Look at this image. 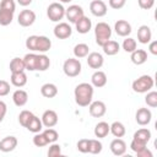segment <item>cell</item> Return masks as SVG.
Instances as JSON below:
<instances>
[{
    "mask_svg": "<svg viewBox=\"0 0 157 157\" xmlns=\"http://www.w3.org/2000/svg\"><path fill=\"white\" fill-rule=\"evenodd\" d=\"M148 50L152 55H157V40H152L148 44Z\"/></svg>",
    "mask_w": 157,
    "mask_h": 157,
    "instance_id": "obj_49",
    "label": "cell"
},
{
    "mask_svg": "<svg viewBox=\"0 0 157 157\" xmlns=\"http://www.w3.org/2000/svg\"><path fill=\"white\" fill-rule=\"evenodd\" d=\"M52 48V40L45 37V36H38L37 38V47H36V52L39 53H45Z\"/></svg>",
    "mask_w": 157,
    "mask_h": 157,
    "instance_id": "obj_25",
    "label": "cell"
},
{
    "mask_svg": "<svg viewBox=\"0 0 157 157\" xmlns=\"http://www.w3.org/2000/svg\"><path fill=\"white\" fill-rule=\"evenodd\" d=\"M130 59L132 64L135 65H142L147 61V52L144 49H135L132 53H130Z\"/></svg>",
    "mask_w": 157,
    "mask_h": 157,
    "instance_id": "obj_22",
    "label": "cell"
},
{
    "mask_svg": "<svg viewBox=\"0 0 157 157\" xmlns=\"http://www.w3.org/2000/svg\"><path fill=\"white\" fill-rule=\"evenodd\" d=\"M145 102L148 107L156 108L157 107V92L156 91H148L146 97H145Z\"/></svg>",
    "mask_w": 157,
    "mask_h": 157,
    "instance_id": "obj_40",
    "label": "cell"
},
{
    "mask_svg": "<svg viewBox=\"0 0 157 157\" xmlns=\"http://www.w3.org/2000/svg\"><path fill=\"white\" fill-rule=\"evenodd\" d=\"M88 112H90V115L93 118H102L107 112V107H105L104 102L94 101L88 104Z\"/></svg>",
    "mask_w": 157,
    "mask_h": 157,
    "instance_id": "obj_8",
    "label": "cell"
},
{
    "mask_svg": "<svg viewBox=\"0 0 157 157\" xmlns=\"http://www.w3.org/2000/svg\"><path fill=\"white\" fill-rule=\"evenodd\" d=\"M102 142L97 139H91L90 140V145H88V153L92 155H98L102 152Z\"/></svg>",
    "mask_w": 157,
    "mask_h": 157,
    "instance_id": "obj_35",
    "label": "cell"
},
{
    "mask_svg": "<svg viewBox=\"0 0 157 157\" xmlns=\"http://www.w3.org/2000/svg\"><path fill=\"white\" fill-rule=\"evenodd\" d=\"M75 102L80 107H88L93 98V86L87 82L78 83L74 91Z\"/></svg>",
    "mask_w": 157,
    "mask_h": 157,
    "instance_id": "obj_1",
    "label": "cell"
},
{
    "mask_svg": "<svg viewBox=\"0 0 157 157\" xmlns=\"http://www.w3.org/2000/svg\"><path fill=\"white\" fill-rule=\"evenodd\" d=\"M61 155V146L53 142L50 146H49V150H48V156L50 157H55V156H60Z\"/></svg>",
    "mask_w": 157,
    "mask_h": 157,
    "instance_id": "obj_41",
    "label": "cell"
},
{
    "mask_svg": "<svg viewBox=\"0 0 157 157\" xmlns=\"http://www.w3.org/2000/svg\"><path fill=\"white\" fill-rule=\"evenodd\" d=\"M136 156L137 157H152V152L147 147H144L142 150H140L139 152H136Z\"/></svg>",
    "mask_w": 157,
    "mask_h": 157,
    "instance_id": "obj_48",
    "label": "cell"
},
{
    "mask_svg": "<svg viewBox=\"0 0 157 157\" xmlns=\"http://www.w3.org/2000/svg\"><path fill=\"white\" fill-rule=\"evenodd\" d=\"M71 33H72V28L66 22H59L54 27V36L58 39H66L71 36Z\"/></svg>",
    "mask_w": 157,
    "mask_h": 157,
    "instance_id": "obj_11",
    "label": "cell"
},
{
    "mask_svg": "<svg viewBox=\"0 0 157 157\" xmlns=\"http://www.w3.org/2000/svg\"><path fill=\"white\" fill-rule=\"evenodd\" d=\"M37 38H38V36H29V37L26 39V48L29 49V50H32V52H36Z\"/></svg>",
    "mask_w": 157,
    "mask_h": 157,
    "instance_id": "obj_43",
    "label": "cell"
},
{
    "mask_svg": "<svg viewBox=\"0 0 157 157\" xmlns=\"http://www.w3.org/2000/svg\"><path fill=\"white\" fill-rule=\"evenodd\" d=\"M152 119V113L148 108H140L137 109L136 114H135V120L139 125L141 126H145V125H148L150 121Z\"/></svg>",
    "mask_w": 157,
    "mask_h": 157,
    "instance_id": "obj_12",
    "label": "cell"
},
{
    "mask_svg": "<svg viewBox=\"0 0 157 157\" xmlns=\"http://www.w3.org/2000/svg\"><path fill=\"white\" fill-rule=\"evenodd\" d=\"M9 67H10L11 72H20V71H25L26 70L23 59H21V58H13L10 61V66Z\"/></svg>",
    "mask_w": 157,
    "mask_h": 157,
    "instance_id": "obj_33",
    "label": "cell"
},
{
    "mask_svg": "<svg viewBox=\"0 0 157 157\" xmlns=\"http://www.w3.org/2000/svg\"><path fill=\"white\" fill-rule=\"evenodd\" d=\"M33 144L37 147H44V146L49 145V142L43 132H36V135L33 136Z\"/></svg>",
    "mask_w": 157,
    "mask_h": 157,
    "instance_id": "obj_39",
    "label": "cell"
},
{
    "mask_svg": "<svg viewBox=\"0 0 157 157\" xmlns=\"http://www.w3.org/2000/svg\"><path fill=\"white\" fill-rule=\"evenodd\" d=\"M109 128H110V132L115 137H123L126 134V129H125L124 124L120 121H114L112 125H109Z\"/></svg>",
    "mask_w": 157,
    "mask_h": 157,
    "instance_id": "obj_32",
    "label": "cell"
},
{
    "mask_svg": "<svg viewBox=\"0 0 157 157\" xmlns=\"http://www.w3.org/2000/svg\"><path fill=\"white\" fill-rule=\"evenodd\" d=\"M6 112H7V105L4 101H0V123L4 120L5 115H6Z\"/></svg>",
    "mask_w": 157,
    "mask_h": 157,
    "instance_id": "obj_47",
    "label": "cell"
},
{
    "mask_svg": "<svg viewBox=\"0 0 157 157\" xmlns=\"http://www.w3.org/2000/svg\"><path fill=\"white\" fill-rule=\"evenodd\" d=\"M75 26H76V31H77L78 33L86 34V33H88V32L91 31V28H92V22H91V20H90L88 17H86V16L83 15L81 18H78V20L75 22Z\"/></svg>",
    "mask_w": 157,
    "mask_h": 157,
    "instance_id": "obj_19",
    "label": "cell"
},
{
    "mask_svg": "<svg viewBox=\"0 0 157 157\" xmlns=\"http://www.w3.org/2000/svg\"><path fill=\"white\" fill-rule=\"evenodd\" d=\"M26 129H27L28 131L33 132V134H36V132H40V130L43 129V124H42V120H40L38 117L33 115V117L31 118L29 123L27 124Z\"/></svg>",
    "mask_w": 157,
    "mask_h": 157,
    "instance_id": "obj_30",
    "label": "cell"
},
{
    "mask_svg": "<svg viewBox=\"0 0 157 157\" xmlns=\"http://www.w3.org/2000/svg\"><path fill=\"white\" fill-rule=\"evenodd\" d=\"M40 93L45 98H54L58 94V87L54 83H50V82L44 83L40 87Z\"/></svg>",
    "mask_w": 157,
    "mask_h": 157,
    "instance_id": "obj_28",
    "label": "cell"
},
{
    "mask_svg": "<svg viewBox=\"0 0 157 157\" xmlns=\"http://www.w3.org/2000/svg\"><path fill=\"white\" fill-rule=\"evenodd\" d=\"M109 148H110V151L114 156H123L126 152V144L123 139L117 137L110 142Z\"/></svg>",
    "mask_w": 157,
    "mask_h": 157,
    "instance_id": "obj_15",
    "label": "cell"
},
{
    "mask_svg": "<svg viewBox=\"0 0 157 157\" xmlns=\"http://www.w3.org/2000/svg\"><path fill=\"white\" fill-rule=\"evenodd\" d=\"M112 37V28L105 22H98L94 27V38L96 43L102 47L104 43H107Z\"/></svg>",
    "mask_w": 157,
    "mask_h": 157,
    "instance_id": "obj_3",
    "label": "cell"
},
{
    "mask_svg": "<svg viewBox=\"0 0 157 157\" xmlns=\"http://www.w3.org/2000/svg\"><path fill=\"white\" fill-rule=\"evenodd\" d=\"M88 145H90V140L88 139H81V140H78L76 147L81 153H87L88 152Z\"/></svg>",
    "mask_w": 157,
    "mask_h": 157,
    "instance_id": "obj_42",
    "label": "cell"
},
{
    "mask_svg": "<svg viewBox=\"0 0 157 157\" xmlns=\"http://www.w3.org/2000/svg\"><path fill=\"white\" fill-rule=\"evenodd\" d=\"M10 81H11V85H13L15 87H23L27 83V75L25 71L11 72Z\"/></svg>",
    "mask_w": 157,
    "mask_h": 157,
    "instance_id": "obj_23",
    "label": "cell"
},
{
    "mask_svg": "<svg viewBox=\"0 0 157 157\" xmlns=\"http://www.w3.org/2000/svg\"><path fill=\"white\" fill-rule=\"evenodd\" d=\"M86 58H87V65L91 69H101L103 66L104 59L101 53L92 52V53H88V55Z\"/></svg>",
    "mask_w": 157,
    "mask_h": 157,
    "instance_id": "obj_14",
    "label": "cell"
},
{
    "mask_svg": "<svg viewBox=\"0 0 157 157\" xmlns=\"http://www.w3.org/2000/svg\"><path fill=\"white\" fill-rule=\"evenodd\" d=\"M83 9L78 5H71L67 9H65V16L69 20V22L75 23L78 18H81L83 16Z\"/></svg>",
    "mask_w": 157,
    "mask_h": 157,
    "instance_id": "obj_10",
    "label": "cell"
},
{
    "mask_svg": "<svg viewBox=\"0 0 157 157\" xmlns=\"http://www.w3.org/2000/svg\"><path fill=\"white\" fill-rule=\"evenodd\" d=\"M36 21V13L32 10H22L17 17V22L22 27H29Z\"/></svg>",
    "mask_w": 157,
    "mask_h": 157,
    "instance_id": "obj_7",
    "label": "cell"
},
{
    "mask_svg": "<svg viewBox=\"0 0 157 157\" xmlns=\"http://www.w3.org/2000/svg\"><path fill=\"white\" fill-rule=\"evenodd\" d=\"M102 48H103L104 54H107V55H109V56L118 54L119 50H120V45H119V43L115 42V40H112V39H109L107 43H104V44L102 45Z\"/></svg>",
    "mask_w": 157,
    "mask_h": 157,
    "instance_id": "obj_27",
    "label": "cell"
},
{
    "mask_svg": "<svg viewBox=\"0 0 157 157\" xmlns=\"http://www.w3.org/2000/svg\"><path fill=\"white\" fill-rule=\"evenodd\" d=\"M153 85H155V81H153L152 76L142 75V76L137 77L136 80H134V82H132V91L136 92V93H146V92L151 91Z\"/></svg>",
    "mask_w": 157,
    "mask_h": 157,
    "instance_id": "obj_4",
    "label": "cell"
},
{
    "mask_svg": "<svg viewBox=\"0 0 157 157\" xmlns=\"http://www.w3.org/2000/svg\"><path fill=\"white\" fill-rule=\"evenodd\" d=\"M47 16L53 22H59L65 17V9L60 2H52L47 7Z\"/></svg>",
    "mask_w": 157,
    "mask_h": 157,
    "instance_id": "obj_6",
    "label": "cell"
},
{
    "mask_svg": "<svg viewBox=\"0 0 157 157\" xmlns=\"http://www.w3.org/2000/svg\"><path fill=\"white\" fill-rule=\"evenodd\" d=\"M59 1H60V2H65V4H66V2H70V1H72V0H59Z\"/></svg>",
    "mask_w": 157,
    "mask_h": 157,
    "instance_id": "obj_51",
    "label": "cell"
},
{
    "mask_svg": "<svg viewBox=\"0 0 157 157\" xmlns=\"http://www.w3.org/2000/svg\"><path fill=\"white\" fill-rule=\"evenodd\" d=\"M22 59H23L26 70H28V71H37V66H38V55L37 54L28 53Z\"/></svg>",
    "mask_w": 157,
    "mask_h": 157,
    "instance_id": "obj_21",
    "label": "cell"
},
{
    "mask_svg": "<svg viewBox=\"0 0 157 157\" xmlns=\"http://www.w3.org/2000/svg\"><path fill=\"white\" fill-rule=\"evenodd\" d=\"M137 44H136V40L131 37H126L123 42V49L126 52V53H132L135 49H136Z\"/></svg>",
    "mask_w": 157,
    "mask_h": 157,
    "instance_id": "obj_36",
    "label": "cell"
},
{
    "mask_svg": "<svg viewBox=\"0 0 157 157\" xmlns=\"http://www.w3.org/2000/svg\"><path fill=\"white\" fill-rule=\"evenodd\" d=\"M109 132H110V128H109V124L105 123V121H99L94 126V136L98 137V139L105 137Z\"/></svg>",
    "mask_w": 157,
    "mask_h": 157,
    "instance_id": "obj_29",
    "label": "cell"
},
{
    "mask_svg": "<svg viewBox=\"0 0 157 157\" xmlns=\"http://www.w3.org/2000/svg\"><path fill=\"white\" fill-rule=\"evenodd\" d=\"M150 139H151V131L147 128L139 129L137 131H135L134 137H132V140H136V141H139V142H141L144 145H147Z\"/></svg>",
    "mask_w": 157,
    "mask_h": 157,
    "instance_id": "obj_26",
    "label": "cell"
},
{
    "mask_svg": "<svg viewBox=\"0 0 157 157\" xmlns=\"http://www.w3.org/2000/svg\"><path fill=\"white\" fill-rule=\"evenodd\" d=\"M81 61L77 58H69L63 64V71L67 77H76L81 74Z\"/></svg>",
    "mask_w": 157,
    "mask_h": 157,
    "instance_id": "obj_5",
    "label": "cell"
},
{
    "mask_svg": "<svg viewBox=\"0 0 157 157\" xmlns=\"http://www.w3.org/2000/svg\"><path fill=\"white\" fill-rule=\"evenodd\" d=\"M40 120H42L43 126H45V128H53V126H55L58 124L59 118H58V114H56L55 110L48 109V110H45L43 113Z\"/></svg>",
    "mask_w": 157,
    "mask_h": 157,
    "instance_id": "obj_13",
    "label": "cell"
},
{
    "mask_svg": "<svg viewBox=\"0 0 157 157\" xmlns=\"http://www.w3.org/2000/svg\"><path fill=\"white\" fill-rule=\"evenodd\" d=\"M90 53V48L86 43H78L74 47V55L75 58L77 59H82V58H86Z\"/></svg>",
    "mask_w": 157,
    "mask_h": 157,
    "instance_id": "obj_31",
    "label": "cell"
},
{
    "mask_svg": "<svg viewBox=\"0 0 157 157\" xmlns=\"http://www.w3.org/2000/svg\"><path fill=\"white\" fill-rule=\"evenodd\" d=\"M90 11L96 17H103V16L107 15L108 9H107V5H105L104 1H102V0H93L90 4Z\"/></svg>",
    "mask_w": 157,
    "mask_h": 157,
    "instance_id": "obj_9",
    "label": "cell"
},
{
    "mask_svg": "<svg viewBox=\"0 0 157 157\" xmlns=\"http://www.w3.org/2000/svg\"><path fill=\"white\" fill-rule=\"evenodd\" d=\"M33 115H34V114H33L32 112H29V110H22V112L18 114V123H20L23 128H26Z\"/></svg>",
    "mask_w": 157,
    "mask_h": 157,
    "instance_id": "obj_37",
    "label": "cell"
},
{
    "mask_svg": "<svg viewBox=\"0 0 157 157\" xmlns=\"http://www.w3.org/2000/svg\"><path fill=\"white\" fill-rule=\"evenodd\" d=\"M137 4L144 10H150L155 5V0H137Z\"/></svg>",
    "mask_w": 157,
    "mask_h": 157,
    "instance_id": "obj_45",
    "label": "cell"
},
{
    "mask_svg": "<svg viewBox=\"0 0 157 157\" xmlns=\"http://www.w3.org/2000/svg\"><path fill=\"white\" fill-rule=\"evenodd\" d=\"M91 85L93 87H97V88L104 87L107 85V75H105V72H103L101 70L94 71L93 75L91 76Z\"/></svg>",
    "mask_w": 157,
    "mask_h": 157,
    "instance_id": "obj_20",
    "label": "cell"
},
{
    "mask_svg": "<svg viewBox=\"0 0 157 157\" xmlns=\"http://www.w3.org/2000/svg\"><path fill=\"white\" fill-rule=\"evenodd\" d=\"M125 4H126V0H109V6L114 10H119L124 7Z\"/></svg>",
    "mask_w": 157,
    "mask_h": 157,
    "instance_id": "obj_46",
    "label": "cell"
},
{
    "mask_svg": "<svg viewBox=\"0 0 157 157\" xmlns=\"http://www.w3.org/2000/svg\"><path fill=\"white\" fill-rule=\"evenodd\" d=\"M50 66V59L44 54H39L38 55V66H37V71H45L48 70Z\"/></svg>",
    "mask_w": 157,
    "mask_h": 157,
    "instance_id": "obj_34",
    "label": "cell"
},
{
    "mask_svg": "<svg viewBox=\"0 0 157 157\" xmlns=\"http://www.w3.org/2000/svg\"><path fill=\"white\" fill-rule=\"evenodd\" d=\"M152 39V32H151V28L147 26V25H142L139 27L137 29V40L141 43V44H147L150 43Z\"/></svg>",
    "mask_w": 157,
    "mask_h": 157,
    "instance_id": "obj_17",
    "label": "cell"
},
{
    "mask_svg": "<svg viewBox=\"0 0 157 157\" xmlns=\"http://www.w3.org/2000/svg\"><path fill=\"white\" fill-rule=\"evenodd\" d=\"M16 5L13 0H1L0 2V25L9 26L13 20Z\"/></svg>",
    "mask_w": 157,
    "mask_h": 157,
    "instance_id": "obj_2",
    "label": "cell"
},
{
    "mask_svg": "<svg viewBox=\"0 0 157 157\" xmlns=\"http://www.w3.org/2000/svg\"><path fill=\"white\" fill-rule=\"evenodd\" d=\"M10 93V83L5 80H0V97H5Z\"/></svg>",
    "mask_w": 157,
    "mask_h": 157,
    "instance_id": "obj_44",
    "label": "cell"
},
{
    "mask_svg": "<svg viewBox=\"0 0 157 157\" xmlns=\"http://www.w3.org/2000/svg\"><path fill=\"white\" fill-rule=\"evenodd\" d=\"M17 147V139L15 136H6L0 140V151L1 152H11Z\"/></svg>",
    "mask_w": 157,
    "mask_h": 157,
    "instance_id": "obj_18",
    "label": "cell"
},
{
    "mask_svg": "<svg viewBox=\"0 0 157 157\" xmlns=\"http://www.w3.org/2000/svg\"><path fill=\"white\" fill-rule=\"evenodd\" d=\"M33 0H17V2L21 5V6H28L32 4Z\"/></svg>",
    "mask_w": 157,
    "mask_h": 157,
    "instance_id": "obj_50",
    "label": "cell"
},
{
    "mask_svg": "<svg viewBox=\"0 0 157 157\" xmlns=\"http://www.w3.org/2000/svg\"><path fill=\"white\" fill-rule=\"evenodd\" d=\"M114 31L120 37H128L131 33V25L125 20H118L114 25Z\"/></svg>",
    "mask_w": 157,
    "mask_h": 157,
    "instance_id": "obj_16",
    "label": "cell"
},
{
    "mask_svg": "<svg viewBox=\"0 0 157 157\" xmlns=\"http://www.w3.org/2000/svg\"><path fill=\"white\" fill-rule=\"evenodd\" d=\"M12 101L15 103V105L17 107H23L27 101H28V94L25 90H16L13 93H12Z\"/></svg>",
    "mask_w": 157,
    "mask_h": 157,
    "instance_id": "obj_24",
    "label": "cell"
},
{
    "mask_svg": "<svg viewBox=\"0 0 157 157\" xmlns=\"http://www.w3.org/2000/svg\"><path fill=\"white\" fill-rule=\"evenodd\" d=\"M43 134H44V136L47 137V140H48L49 144L56 142V140L59 139V134H58V131H56L55 129H53V128H47V129L43 131Z\"/></svg>",
    "mask_w": 157,
    "mask_h": 157,
    "instance_id": "obj_38",
    "label": "cell"
}]
</instances>
